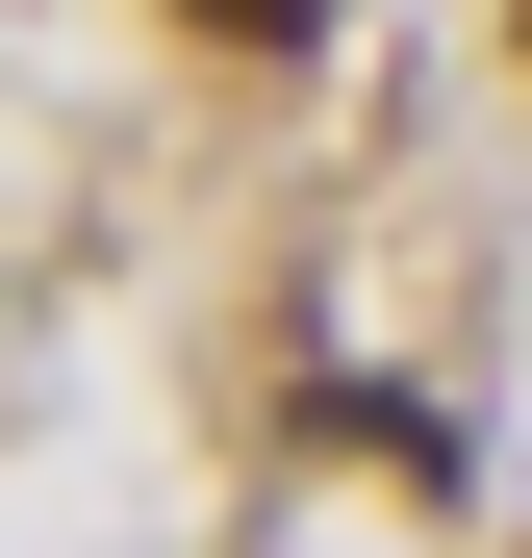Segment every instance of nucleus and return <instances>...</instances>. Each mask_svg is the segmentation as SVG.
Wrapping results in <instances>:
<instances>
[{
    "label": "nucleus",
    "mask_w": 532,
    "mask_h": 558,
    "mask_svg": "<svg viewBox=\"0 0 532 558\" xmlns=\"http://www.w3.org/2000/svg\"><path fill=\"white\" fill-rule=\"evenodd\" d=\"M152 26H203V51H305L330 0H152Z\"/></svg>",
    "instance_id": "f257e3e1"
}]
</instances>
